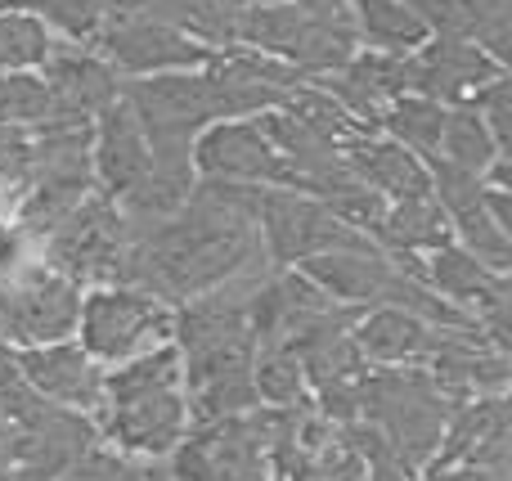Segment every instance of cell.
<instances>
[{
	"mask_svg": "<svg viewBox=\"0 0 512 481\" xmlns=\"http://www.w3.org/2000/svg\"><path fill=\"white\" fill-rule=\"evenodd\" d=\"M90 423L122 455L167 459L189 432L185 369H180L176 342L104 369V396Z\"/></svg>",
	"mask_w": 512,
	"mask_h": 481,
	"instance_id": "obj_1",
	"label": "cell"
},
{
	"mask_svg": "<svg viewBox=\"0 0 512 481\" xmlns=\"http://www.w3.org/2000/svg\"><path fill=\"white\" fill-rule=\"evenodd\" d=\"M450 410L454 405L445 401V392L423 365H369L355 419L378 432L391 455L418 477V468L441 446Z\"/></svg>",
	"mask_w": 512,
	"mask_h": 481,
	"instance_id": "obj_2",
	"label": "cell"
},
{
	"mask_svg": "<svg viewBox=\"0 0 512 481\" xmlns=\"http://www.w3.org/2000/svg\"><path fill=\"white\" fill-rule=\"evenodd\" d=\"M72 338L95 365L113 369L153 347L176 342V306L140 284H90L81 288V311Z\"/></svg>",
	"mask_w": 512,
	"mask_h": 481,
	"instance_id": "obj_3",
	"label": "cell"
},
{
	"mask_svg": "<svg viewBox=\"0 0 512 481\" xmlns=\"http://www.w3.org/2000/svg\"><path fill=\"white\" fill-rule=\"evenodd\" d=\"M274 432L279 405L207 419L171 450V481H274Z\"/></svg>",
	"mask_w": 512,
	"mask_h": 481,
	"instance_id": "obj_4",
	"label": "cell"
},
{
	"mask_svg": "<svg viewBox=\"0 0 512 481\" xmlns=\"http://www.w3.org/2000/svg\"><path fill=\"white\" fill-rule=\"evenodd\" d=\"M252 221L261 234L265 261L274 266H301L319 252L346 248H378L369 234L346 225L324 198L301 194V189H261L252 185Z\"/></svg>",
	"mask_w": 512,
	"mask_h": 481,
	"instance_id": "obj_5",
	"label": "cell"
},
{
	"mask_svg": "<svg viewBox=\"0 0 512 481\" xmlns=\"http://www.w3.org/2000/svg\"><path fill=\"white\" fill-rule=\"evenodd\" d=\"M90 50L117 72V77H153V72H189L207 68L216 59V45L189 36L185 27L162 23L153 14H135V9H113Z\"/></svg>",
	"mask_w": 512,
	"mask_h": 481,
	"instance_id": "obj_6",
	"label": "cell"
},
{
	"mask_svg": "<svg viewBox=\"0 0 512 481\" xmlns=\"http://www.w3.org/2000/svg\"><path fill=\"white\" fill-rule=\"evenodd\" d=\"M194 180H230V185H261V189H297V176L252 117H221L203 126L189 144Z\"/></svg>",
	"mask_w": 512,
	"mask_h": 481,
	"instance_id": "obj_7",
	"label": "cell"
},
{
	"mask_svg": "<svg viewBox=\"0 0 512 481\" xmlns=\"http://www.w3.org/2000/svg\"><path fill=\"white\" fill-rule=\"evenodd\" d=\"M81 284L50 266H32L0 288V347H41L77 333Z\"/></svg>",
	"mask_w": 512,
	"mask_h": 481,
	"instance_id": "obj_8",
	"label": "cell"
},
{
	"mask_svg": "<svg viewBox=\"0 0 512 481\" xmlns=\"http://www.w3.org/2000/svg\"><path fill=\"white\" fill-rule=\"evenodd\" d=\"M504 72L508 63H499L481 45L459 41V36H427L418 50L405 54V90L436 99L445 108L468 104L477 90H486Z\"/></svg>",
	"mask_w": 512,
	"mask_h": 481,
	"instance_id": "obj_9",
	"label": "cell"
},
{
	"mask_svg": "<svg viewBox=\"0 0 512 481\" xmlns=\"http://www.w3.org/2000/svg\"><path fill=\"white\" fill-rule=\"evenodd\" d=\"M9 360H14L18 378H23L41 401L59 405V410H77V414L99 410V396H104V365H95L77 338L41 342V347H14Z\"/></svg>",
	"mask_w": 512,
	"mask_h": 481,
	"instance_id": "obj_10",
	"label": "cell"
},
{
	"mask_svg": "<svg viewBox=\"0 0 512 481\" xmlns=\"http://www.w3.org/2000/svg\"><path fill=\"white\" fill-rule=\"evenodd\" d=\"M149 171H153V149L144 140V126L131 113V104L117 95L113 104L90 117V176H95V189L117 203Z\"/></svg>",
	"mask_w": 512,
	"mask_h": 481,
	"instance_id": "obj_11",
	"label": "cell"
},
{
	"mask_svg": "<svg viewBox=\"0 0 512 481\" xmlns=\"http://www.w3.org/2000/svg\"><path fill=\"white\" fill-rule=\"evenodd\" d=\"M454 333H463L459 324H436L405 306H369L351 324V342L369 365H427Z\"/></svg>",
	"mask_w": 512,
	"mask_h": 481,
	"instance_id": "obj_12",
	"label": "cell"
},
{
	"mask_svg": "<svg viewBox=\"0 0 512 481\" xmlns=\"http://www.w3.org/2000/svg\"><path fill=\"white\" fill-rule=\"evenodd\" d=\"M36 72H41V81L50 86L54 108H59L63 122H90L99 108H108L122 95V77H117L90 45L63 41V36L54 41L50 59Z\"/></svg>",
	"mask_w": 512,
	"mask_h": 481,
	"instance_id": "obj_13",
	"label": "cell"
},
{
	"mask_svg": "<svg viewBox=\"0 0 512 481\" xmlns=\"http://www.w3.org/2000/svg\"><path fill=\"white\" fill-rule=\"evenodd\" d=\"M508 446H512V410L508 392L499 396H477L450 410L445 437L427 464H481V468H508ZM423 464V468H427Z\"/></svg>",
	"mask_w": 512,
	"mask_h": 481,
	"instance_id": "obj_14",
	"label": "cell"
},
{
	"mask_svg": "<svg viewBox=\"0 0 512 481\" xmlns=\"http://www.w3.org/2000/svg\"><path fill=\"white\" fill-rule=\"evenodd\" d=\"M342 158H346V167H351V176L360 180V185H369L373 194H382L387 203L432 194V171H427V162L382 131L355 135L351 144H342Z\"/></svg>",
	"mask_w": 512,
	"mask_h": 481,
	"instance_id": "obj_15",
	"label": "cell"
},
{
	"mask_svg": "<svg viewBox=\"0 0 512 481\" xmlns=\"http://www.w3.org/2000/svg\"><path fill=\"white\" fill-rule=\"evenodd\" d=\"M355 27H360V45L387 54H409L427 41V27L405 0H351Z\"/></svg>",
	"mask_w": 512,
	"mask_h": 481,
	"instance_id": "obj_16",
	"label": "cell"
},
{
	"mask_svg": "<svg viewBox=\"0 0 512 481\" xmlns=\"http://www.w3.org/2000/svg\"><path fill=\"white\" fill-rule=\"evenodd\" d=\"M499 140L490 135V126L481 122V113L472 104H450L445 108V126H441V144H436V158L445 167H459L468 176H481L490 162L499 158Z\"/></svg>",
	"mask_w": 512,
	"mask_h": 481,
	"instance_id": "obj_17",
	"label": "cell"
},
{
	"mask_svg": "<svg viewBox=\"0 0 512 481\" xmlns=\"http://www.w3.org/2000/svg\"><path fill=\"white\" fill-rule=\"evenodd\" d=\"M441 126H445V104H436V99H427V95H414V90L396 95L378 117V131L391 135V140H400L409 153H418L423 162L436 158Z\"/></svg>",
	"mask_w": 512,
	"mask_h": 481,
	"instance_id": "obj_18",
	"label": "cell"
},
{
	"mask_svg": "<svg viewBox=\"0 0 512 481\" xmlns=\"http://www.w3.org/2000/svg\"><path fill=\"white\" fill-rule=\"evenodd\" d=\"M54 41L59 36L50 32L45 18L0 0V72H36L50 59Z\"/></svg>",
	"mask_w": 512,
	"mask_h": 481,
	"instance_id": "obj_19",
	"label": "cell"
},
{
	"mask_svg": "<svg viewBox=\"0 0 512 481\" xmlns=\"http://www.w3.org/2000/svg\"><path fill=\"white\" fill-rule=\"evenodd\" d=\"M252 387L261 405H297L306 401V369L301 356L283 342H256L252 356Z\"/></svg>",
	"mask_w": 512,
	"mask_h": 481,
	"instance_id": "obj_20",
	"label": "cell"
},
{
	"mask_svg": "<svg viewBox=\"0 0 512 481\" xmlns=\"http://www.w3.org/2000/svg\"><path fill=\"white\" fill-rule=\"evenodd\" d=\"M63 122L41 72H0V126H54Z\"/></svg>",
	"mask_w": 512,
	"mask_h": 481,
	"instance_id": "obj_21",
	"label": "cell"
},
{
	"mask_svg": "<svg viewBox=\"0 0 512 481\" xmlns=\"http://www.w3.org/2000/svg\"><path fill=\"white\" fill-rule=\"evenodd\" d=\"M54 481H144V468L131 464V455H122V450H90L86 446Z\"/></svg>",
	"mask_w": 512,
	"mask_h": 481,
	"instance_id": "obj_22",
	"label": "cell"
},
{
	"mask_svg": "<svg viewBox=\"0 0 512 481\" xmlns=\"http://www.w3.org/2000/svg\"><path fill=\"white\" fill-rule=\"evenodd\" d=\"M472 108L481 113V122L490 126V135L499 140V149L508 153V144H512V77L504 72V77H495L486 90H477V95L468 99Z\"/></svg>",
	"mask_w": 512,
	"mask_h": 481,
	"instance_id": "obj_23",
	"label": "cell"
},
{
	"mask_svg": "<svg viewBox=\"0 0 512 481\" xmlns=\"http://www.w3.org/2000/svg\"><path fill=\"white\" fill-rule=\"evenodd\" d=\"M418 481H508V468H481V464H427V468H418Z\"/></svg>",
	"mask_w": 512,
	"mask_h": 481,
	"instance_id": "obj_24",
	"label": "cell"
},
{
	"mask_svg": "<svg viewBox=\"0 0 512 481\" xmlns=\"http://www.w3.org/2000/svg\"><path fill=\"white\" fill-rule=\"evenodd\" d=\"M369 481H414V473L391 464V459H378V464H369Z\"/></svg>",
	"mask_w": 512,
	"mask_h": 481,
	"instance_id": "obj_25",
	"label": "cell"
},
{
	"mask_svg": "<svg viewBox=\"0 0 512 481\" xmlns=\"http://www.w3.org/2000/svg\"><path fill=\"white\" fill-rule=\"evenodd\" d=\"M18 194H23V189H18L14 180H5V176H0V221H5V216H14Z\"/></svg>",
	"mask_w": 512,
	"mask_h": 481,
	"instance_id": "obj_26",
	"label": "cell"
}]
</instances>
